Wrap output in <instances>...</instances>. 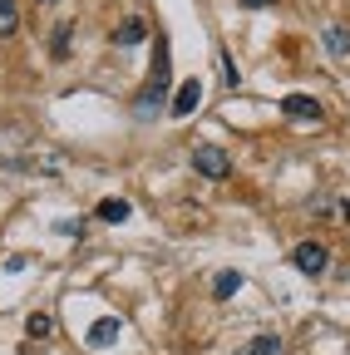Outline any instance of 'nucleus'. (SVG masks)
<instances>
[{
	"label": "nucleus",
	"instance_id": "nucleus-12",
	"mask_svg": "<svg viewBox=\"0 0 350 355\" xmlns=\"http://www.w3.org/2000/svg\"><path fill=\"white\" fill-rule=\"evenodd\" d=\"M247 355H281V336H277V331H267V336H256V340L247 345Z\"/></svg>",
	"mask_w": 350,
	"mask_h": 355
},
{
	"label": "nucleus",
	"instance_id": "nucleus-5",
	"mask_svg": "<svg viewBox=\"0 0 350 355\" xmlns=\"http://www.w3.org/2000/svg\"><path fill=\"white\" fill-rule=\"evenodd\" d=\"M198 104H202V84H198V79H188V84L173 89L168 114H173V119H188V114H198Z\"/></svg>",
	"mask_w": 350,
	"mask_h": 355
},
{
	"label": "nucleus",
	"instance_id": "nucleus-15",
	"mask_svg": "<svg viewBox=\"0 0 350 355\" xmlns=\"http://www.w3.org/2000/svg\"><path fill=\"white\" fill-rule=\"evenodd\" d=\"M217 74H222V84H227V89H237V84H242V74H237V64H232L227 55L217 60Z\"/></svg>",
	"mask_w": 350,
	"mask_h": 355
},
{
	"label": "nucleus",
	"instance_id": "nucleus-1",
	"mask_svg": "<svg viewBox=\"0 0 350 355\" xmlns=\"http://www.w3.org/2000/svg\"><path fill=\"white\" fill-rule=\"evenodd\" d=\"M163 99H168V40H158V50H153V79L139 89L134 114H139V119H153V114L163 109Z\"/></svg>",
	"mask_w": 350,
	"mask_h": 355
},
{
	"label": "nucleus",
	"instance_id": "nucleus-4",
	"mask_svg": "<svg viewBox=\"0 0 350 355\" xmlns=\"http://www.w3.org/2000/svg\"><path fill=\"white\" fill-rule=\"evenodd\" d=\"M281 114H286V119H306V123H321V119H326L321 99H311V94H286V99H281Z\"/></svg>",
	"mask_w": 350,
	"mask_h": 355
},
{
	"label": "nucleus",
	"instance_id": "nucleus-14",
	"mask_svg": "<svg viewBox=\"0 0 350 355\" xmlns=\"http://www.w3.org/2000/svg\"><path fill=\"white\" fill-rule=\"evenodd\" d=\"M69 40H74V25H69V20H64V25H60V30H55V40H50V55H55V60H60V55H64V50H69Z\"/></svg>",
	"mask_w": 350,
	"mask_h": 355
},
{
	"label": "nucleus",
	"instance_id": "nucleus-13",
	"mask_svg": "<svg viewBox=\"0 0 350 355\" xmlns=\"http://www.w3.org/2000/svg\"><path fill=\"white\" fill-rule=\"evenodd\" d=\"M50 331H55V321H50V316H45V311H35V316H30V321H25V336H35V340H45V336H50Z\"/></svg>",
	"mask_w": 350,
	"mask_h": 355
},
{
	"label": "nucleus",
	"instance_id": "nucleus-17",
	"mask_svg": "<svg viewBox=\"0 0 350 355\" xmlns=\"http://www.w3.org/2000/svg\"><path fill=\"white\" fill-rule=\"evenodd\" d=\"M335 217H340V222H350V198H340V202H335Z\"/></svg>",
	"mask_w": 350,
	"mask_h": 355
},
{
	"label": "nucleus",
	"instance_id": "nucleus-16",
	"mask_svg": "<svg viewBox=\"0 0 350 355\" xmlns=\"http://www.w3.org/2000/svg\"><path fill=\"white\" fill-rule=\"evenodd\" d=\"M55 232H60V237H79V222H74V217H69V222H55Z\"/></svg>",
	"mask_w": 350,
	"mask_h": 355
},
{
	"label": "nucleus",
	"instance_id": "nucleus-7",
	"mask_svg": "<svg viewBox=\"0 0 350 355\" xmlns=\"http://www.w3.org/2000/svg\"><path fill=\"white\" fill-rule=\"evenodd\" d=\"M321 40H326V55H331V60H345V55H350V30L326 25V35H321Z\"/></svg>",
	"mask_w": 350,
	"mask_h": 355
},
{
	"label": "nucleus",
	"instance_id": "nucleus-18",
	"mask_svg": "<svg viewBox=\"0 0 350 355\" xmlns=\"http://www.w3.org/2000/svg\"><path fill=\"white\" fill-rule=\"evenodd\" d=\"M242 6H247V10H261V6H272V0H242Z\"/></svg>",
	"mask_w": 350,
	"mask_h": 355
},
{
	"label": "nucleus",
	"instance_id": "nucleus-6",
	"mask_svg": "<svg viewBox=\"0 0 350 355\" xmlns=\"http://www.w3.org/2000/svg\"><path fill=\"white\" fill-rule=\"evenodd\" d=\"M128 212H134V207H128V198H104V202L94 207V217H99V222H109V227L128 222Z\"/></svg>",
	"mask_w": 350,
	"mask_h": 355
},
{
	"label": "nucleus",
	"instance_id": "nucleus-11",
	"mask_svg": "<svg viewBox=\"0 0 350 355\" xmlns=\"http://www.w3.org/2000/svg\"><path fill=\"white\" fill-rule=\"evenodd\" d=\"M212 291L227 301L232 291H242V272H217V277H212Z\"/></svg>",
	"mask_w": 350,
	"mask_h": 355
},
{
	"label": "nucleus",
	"instance_id": "nucleus-3",
	"mask_svg": "<svg viewBox=\"0 0 350 355\" xmlns=\"http://www.w3.org/2000/svg\"><path fill=\"white\" fill-rule=\"evenodd\" d=\"M193 168H198L202 178H212V183H222V178L232 173L227 153H222V148H212V144H198V148H193Z\"/></svg>",
	"mask_w": 350,
	"mask_h": 355
},
{
	"label": "nucleus",
	"instance_id": "nucleus-2",
	"mask_svg": "<svg viewBox=\"0 0 350 355\" xmlns=\"http://www.w3.org/2000/svg\"><path fill=\"white\" fill-rule=\"evenodd\" d=\"M291 266H296V272H306V277H321L326 266H331V252H326L321 242H296V247H291Z\"/></svg>",
	"mask_w": 350,
	"mask_h": 355
},
{
	"label": "nucleus",
	"instance_id": "nucleus-8",
	"mask_svg": "<svg viewBox=\"0 0 350 355\" xmlns=\"http://www.w3.org/2000/svg\"><path fill=\"white\" fill-rule=\"evenodd\" d=\"M139 40H148V20H139V15L114 30V44H139Z\"/></svg>",
	"mask_w": 350,
	"mask_h": 355
},
{
	"label": "nucleus",
	"instance_id": "nucleus-9",
	"mask_svg": "<svg viewBox=\"0 0 350 355\" xmlns=\"http://www.w3.org/2000/svg\"><path fill=\"white\" fill-rule=\"evenodd\" d=\"M119 331H123V326H119L114 316H104V321H94V326H89V345H114V340H119Z\"/></svg>",
	"mask_w": 350,
	"mask_h": 355
},
{
	"label": "nucleus",
	"instance_id": "nucleus-10",
	"mask_svg": "<svg viewBox=\"0 0 350 355\" xmlns=\"http://www.w3.org/2000/svg\"><path fill=\"white\" fill-rule=\"evenodd\" d=\"M20 30V10H15V0H0V40H10Z\"/></svg>",
	"mask_w": 350,
	"mask_h": 355
}]
</instances>
